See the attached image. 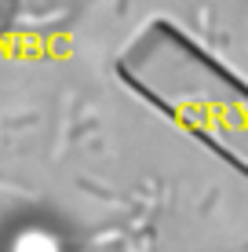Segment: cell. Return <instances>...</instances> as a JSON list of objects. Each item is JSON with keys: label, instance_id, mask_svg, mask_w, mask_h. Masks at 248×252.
I'll use <instances>...</instances> for the list:
<instances>
[{"label": "cell", "instance_id": "cell-1", "mask_svg": "<svg viewBox=\"0 0 248 252\" xmlns=\"http://www.w3.org/2000/svg\"><path fill=\"white\" fill-rule=\"evenodd\" d=\"M11 22H15V0H0V37L11 30Z\"/></svg>", "mask_w": 248, "mask_h": 252}]
</instances>
